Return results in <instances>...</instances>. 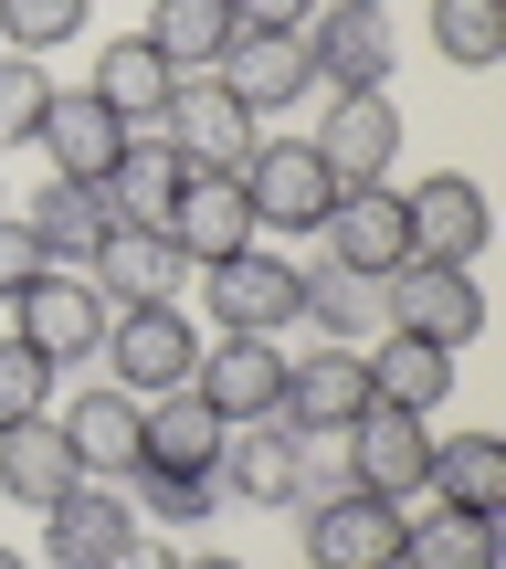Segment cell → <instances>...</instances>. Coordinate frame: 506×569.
<instances>
[{"instance_id": "obj_36", "label": "cell", "mask_w": 506, "mask_h": 569, "mask_svg": "<svg viewBox=\"0 0 506 569\" xmlns=\"http://www.w3.org/2000/svg\"><path fill=\"white\" fill-rule=\"evenodd\" d=\"M32 411H53V369H42L21 338H0V432L32 422Z\"/></svg>"}, {"instance_id": "obj_23", "label": "cell", "mask_w": 506, "mask_h": 569, "mask_svg": "<svg viewBox=\"0 0 506 569\" xmlns=\"http://www.w3.org/2000/svg\"><path fill=\"white\" fill-rule=\"evenodd\" d=\"M11 211H21V232L42 243V264H85V253L106 243V190H85V180L11 190Z\"/></svg>"}, {"instance_id": "obj_43", "label": "cell", "mask_w": 506, "mask_h": 569, "mask_svg": "<svg viewBox=\"0 0 506 569\" xmlns=\"http://www.w3.org/2000/svg\"><path fill=\"white\" fill-rule=\"evenodd\" d=\"M0 211H11V180H0Z\"/></svg>"}, {"instance_id": "obj_29", "label": "cell", "mask_w": 506, "mask_h": 569, "mask_svg": "<svg viewBox=\"0 0 506 569\" xmlns=\"http://www.w3.org/2000/svg\"><path fill=\"white\" fill-rule=\"evenodd\" d=\"M211 486L244 496V507H285V486H296V432H285V422H222Z\"/></svg>"}, {"instance_id": "obj_19", "label": "cell", "mask_w": 506, "mask_h": 569, "mask_svg": "<svg viewBox=\"0 0 506 569\" xmlns=\"http://www.w3.org/2000/svg\"><path fill=\"white\" fill-rule=\"evenodd\" d=\"M85 96H96L127 138H159V127H169V96H180V74H169L138 32H117V42L96 53V84H85Z\"/></svg>"}, {"instance_id": "obj_37", "label": "cell", "mask_w": 506, "mask_h": 569, "mask_svg": "<svg viewBox=\"0 0 506 569\" xmlns=\"http://www.w3.org/2000/svg\"><path fill=\"white\" fill-rule=\"evenodd\" d=\"M138 496H148V517H159V528H201L211 517V475H138Z\"/></svg>"}, {"instance_id": "obj_33", "label": "cell", "mask_w": 506, "mask_h": 569, "mask_svg": "<svg viewBox=\"0 0 506 569\" xmlns=\"http://www.w3.org/2000/svg\"><path fill=\"white\" fill-rule=\"evenodd\" d=\"M96 32V0H0V53H53V42Z\"/></svg>"}, {"instance_id": "obj_16", "label": "cell", "mask_w": 506, "mask_h": 569, "mask_svg": "<svg viewBox=\"0 0 506 569\" xmlns=\"http://www.w3.org/2000/svg\"><path fill=\"white\" fill-rule=\"evenodd\" d=\"M401 201H411V253H423V264H475V253H486V232H496L486 190H475L465 169H433V180L401 190Z\"/></svg>"}, {"instance_id": "obj_32", "label": "cell", "mask_w": 506, "mask_h": 569, "mask_svg": "<svg viewBox=\"0 0 506 569\" xmlns=\"http://www.w3.org/2000/svg\"><path fill=\"white\" fill-rule=\"evenodd\" d=\"M433 53L465 63V74L506 63V0H433Z\"/></svg>"}, {"instance_id": "obj_42", "label": "cell", "mask_w": 506, "mask_h": 569, "mask_svg": "<svg viewBox=\"0 0 506 569\" xmlns=\"http://www.w3.org/2000/svg\"><path fill=\"white\" fill-rule=\"evenodd\" d=\"M0 569H32V559H21V549H0Z\"/></svg>"}, {"instance_id": "obj_12", "label": "cell", "mask_w": 506, "mask_h": 569, "mask_svg": "<svg viewBox=\"0 0 506 569\" xmlns=\"http://www.w3.org/2000/svg\"><path fill=\"white\" fill-rule=\"evenodd\" d=\"M306 148L327 159V180H338V190L390 180V159H401V106H390V96H338L317 127H306Z\"/></svg>"}, {"instance_id": "obj_7", "label": "cell", "mask_w": 506, "mask_h": 569, "mask_svg": "<svg viewBox=\"0 0 506 569\" xmlns=\"http://www.w3.org/2000/svg\"><path fill=\"white\" fill-rule=\"evenodd\" d=\"M201 296H211V317H222V338H285L296 306H306V274L285 264V253H232V264L201 274Z\"/></svg>"}, {"instance_id": "obj_10", "label": "cell", "mask_w": 506, "mask_h": 569, "mask_svg": "<svg viewBox=\"0 0 506 569\" xmlns=\"http://www.w3.org/2000/svg\"><path fill=\"white\" fill-rule=\"evenodd\" d=\"M359 411H369V359H359V348L317 338L306 359H285V401H275L285 432H348Z\"/></svg>"}, {"instance_id": "obj_22", "label": "cell", "mask_w": 506, "mask_h": 569, "mask_svg": "<svg viewBox=\"0 0 506 569\" xmlns=\"http://www.w3.org/2000/svg\"><path fill=\"white\" fill-rule=\"evenodd\" d=\"M180 180H190V169H180V148H169V138H127V159L96 180V190H106V222H127V232H169Z\"/></svg>"}, {"instance_id": "obj_3", "label": "cell", "mask_w": 506, "mask_h": 569, "mask_svg": "<svg viewBox=\"0 0 506 569\" xmlns=\"http://www.w3.org/2000/svg\"><path fill=\"white\" fill-rule=\"evenodd\" d=\"M96 359L117 369V390L159 401V390H190V369H201V338H190V317H180V306H117Z\"/></svg>"}, {"instance_id": "obj_8", "label": "cell", "mask_w": 506, "mask_h": 569, "mask_svg": "<svg viewBox=\"0 0 506 569\" xmlns=\"http://www.w3.org/2000/svg\"><path fill=\"white\" fill-rule=\"evenodd\" d=\"M338 443H348V475H359V496H390V507H411V496H423V465H433V422H423V411L369 401L359 422L338 432Z\"/></svg>"}, {"instance_id": "obj_9", "label": "cell", "mask_w": 506, "mask_h": 569, "mask_svg": "<svg viewBox=\"0 0 506 569\" xmlns=\"http://www.w3.org/2000/svg\"><path fill=\"white\" fill-rule=\"evenodd\" d=\"M317 243H327V264H348V274H390V264L411 253V201H401L390 180H359V190L327 201Z\"/></svg>"}, {"instance_id": "obj_18", "label": "cell", "mask_w": 506, "mask_h": 569, "mask_svg": "<svg viewBox=\"0 0 506 569\" xmlns=\"http://www.w3.org/2000/svg\"><path fill=\"white\" fill-rule=\"evenodd\" d=\"M190 390H201L222 422H275V401H285V348L275 338H222V348H201Z\"/></svg>"}, {"instance_id": "obj_17", "label": "cell", "mask_w": 506, "mask_h": 569, "mask_svg": "<svg viewBox=\"0 0 506 569\" xmlns=\"http://www.w3.org/2000/svg\"><path fill=\"white\" fill-rule=\"evenodd\" d=\"M211 465H222V411L201 390L138 401V475H211Z\"/></svg>"}, {"instance_id": "obj_21", "label": "cell", "mask_w": 506, "mask_h": 569, "mask_svg": "<svg viewBox=\"0 0 506 569\" xmlns=\"http://www.w3.org/2000/svg\"><path fill=\"white\" fill-rule=\"evenodd\" d=\"M359 359H369V401H390V411H423V422H433V411L454 401V348H433V338L380 327Z\"/></svg>"}, {"instance_id": "obj_2", "label": "cell", "mask_w": 506, "mask_h": 569, "mask_svg": "<svg viewBox=\"0 0 506 569\" xmlns=\"http://www.w3.org/2000/svg\"><path fill=\"white\" fill-rule=\"evenodd\" d=\"M380 317L401 327V338H433L465 359L475 338H486V284L475 264H423V253H401V264L380 274Z\"/></svg>"}, {"instance_id": "obj_11", "label": "cell", "mask_w": 506, "mask_h": 569, "mask_svg": "<svg viewBox=\"0 0 506 569\" xmlns=\"http://www.w3.org/2000/svg\"><path fill=\"white\" fill-rule=\"evenodd\" d=\"M211 84H222L244 117H285V106H306V96H317L306 32H232V53L211 63Z\"/></svg>"}, {"instance_id": "obj_5", "label": "cell", "mask_w": 506, "mask_h": 569, "mask_svg": "<svg viewBox=\"0 0 506 569\" xmlns=\"http://www.w3.org/2000/svg\"><path fill=\"white\" fill-rule=\"evenodd\" d=\"M169 148H180V169H211V180H244V159L264 148V117H244V106L222 96L211 74H190L180 96H169Z\"/></svg>"}, {"instance_id": "obj_44", "label": "cell", "mask_w": 506, "mask_h": 569, "mask_svg": "<svg viewBox=\"0 0 506 569\" xmlns=\"http://www.w3.org/2000/svg\"><path fill=\"white\" fill-rule=\"evenodd\" d=\"M369 11H380V0H369Z\"/></svg>"}, {"instance_id": "obj_25", "label": "cell", "mask_w": 506, "mask_h": 569, "mask_svg": "<svg viewBox=\"0 0 506 569\" xmlns=\"http://www.w3.org/2000/svg\"><path fill=\"white\" fill-rule=\"evenodd\" d=\"M423 507H475V517H506V443L496 432H444L423 465Z\"/></svg>"}, {"instance_id": "obj_6", "label": "cell", "mask_w": 506, "mask_h": 569, "mask_svg": "<svg viewBox=\"0 0 506 569\" xmlns=\"http://www.w3.org/2000/svg\"><path fill=\"white\" fill-rule=\"evenodd\" d=\"M401 538H411V507H390V496L306 507V569H401Z\"/></svg>"}, {"instance_id": "obj_4", "label": "cell", "mask_w": 506, "mask_h": 569, "mask_svg": "<svg viewBox=\"0 0 506 569\" xmlns=\"http://www.w3.org/2000/svg\"><path fill=\"white\" fill-rule=\"evenodd\" d=\"M244 201H254V232H317L338 180H327V159L306 138H264L244 159Z\"/></svg>"}, {"instance_id": "obj_26", "label": "cell", "mask_w": 506, "mask_h": 569, "mask_svg": "<svg viewBox=\"0 0 506 569\" xmlns=\"http://www.w3.org/2000/svg\"><path fill=\"white\" fill-rule=\"evenodd\" d=\"M232 32H244V21H232V0H148V32H138V42L190 84V74H211V63L232 53Z\"/></svg>"}, {"instance_id": "obj_28", "label": "cell", "mask_w": 506, "mask_h": 569, "mask_svg": "<svg viewBox=\"0 0 506 569\" xmlns=\"http://www.w3.org/2000/svg\"><path fill=\"white\" fill-rule=\"evenodd\" d=\"M127 528H138V517H127V496H106L96 475H85V486H63L53 507H42V549H53V569H96Z\"/></svg>"}, {"instance_id": "obj_41", "label": "cell", "mask_w": 506, "mask_h": 569, "mask_svg": "<svg viewBox=\"0 0 506 569\" xmlns=\"http://www.w3.org/2000/svg\"><path fill=\"white\" fill-rule=\"evenodd\" d=\"M180 569H244V559H222V549H201V559H180Z\"/></svg>"}, {"instance_id": "obj_38", "label": "cell", "mask_w": 506, "mask_h": 569, "mask_svg": "<svg viewBox=\"0 0 506 569\" xmlns=\"http://www.w3.org/2000/svg\"><path fill=\"white\" fill-rule=\"evenodd\" d=\"M32 274H42V243L21 232V211H0V296H21Z\"/></svg>"}, {"instance_id": "obj_40", "label": "cell", "mask_w": 506, "mask_h": 569, "mask_svg": "<svg viewBox=\"0 0 506 569\" xmlns=\"http://www.w3.org/2000/svg\"><path fill=\"white\" fill-rule=\"evenodd\" d=\"M96 569H180V549H169V538H138V528H127V538H117V549H106Z\"/></svg>"}, {"instance_id": "obj_1", "label": "cell", "mask_w": 506, "mask_h": 569, "mask_svg": "<svg viewBox=\"0 0 506 569\" xmlns=\"http://www.w3.org/2000/svg\"><path fill=\"white\" fill-rule=\"evenodd\" d=\"M106 317H117V306H106L75 264H42L21 296H0V338H21L53 380H63V369H85V359L106 348Z\"/></svg>"}, {"instance_id": "obj_35", "label": "cell", "mask_w": 506, "mask_h": 569, "mask_svg": "<svg viewBox=\"0 0 506 569\" xmlns=\"http://www.w3.org/2000/svg\"><path fill=\"white\" fill-rule=\"evenodd\" d=\"M42 106H53V74H42L32 53H0V148H21L42 127Z\"/></svg>"}, {"instance_id": "obj_20", "label": "cell", "mask_w": 506, "mask_h": 569, "mask_svg": "<svg viewBox=\"0 0 506 569\" xmlns=\"http://www.w3.org/2000/svg\"><path fill=\"white\" fill-rule=\"evenodd\" d=\"M53 432L75 443V465L96 475H138V390H117V380H96V390H75V401L53 411Z\"/></svg>"}, {"instance_id": "obj_24", "label": "cell", "mask_w": 506, "mask_h": 569, "mask_svg": "<svg viewBox=\"0 0 506 569\" xmlns=\"http://www.w3.org/2000/svg\"><path fill=\"white\" fill-rule=\"evenodd\" d=\"M32 138L53 148V180H85V190H96L106 169L127 159V127L106 117L96 96H63V84H53V106H42V127H32Z\"/></svg>"}, {"instance_id": "obj_31", "label": "cell", "mask_w": 506, "mask_h": 569, "mask_svg": "<svg viewBox=\"0 0 506 569\" xmlns=\"http://www.w3.org/2000/svg\"><path fill=\"white\" fill-rule=\"evenodd\" d=\"M401 569H506V528L475 507H423L401 538Z\"/></svg>"}, {"instance_id": "obj_14", "label": "cell", "mask_w": 506, "mask_h": 569, "mask_svg": "<svg viewBox=\"0 0 506 569\" xmlns=\"http://www.w3.org/2000/svg\"><path fill=\"white\" fill-rule=\"evenodd\" d=\"M169 253L180 264H232V253H254V201H244V180H211V169H190L180 180V201H169Z\"/></svg>"}, {"instance_id": "obj_15", "label": "cell", "mask_w": 506, "mask_h": 569, "mask_svg": "<svg viewBox=\"0 0 506 569\" xmlns=\"http://www.w3.org/2000/svg\"><path fill=\"white\" fill-rule=\"evenodd\" d=\"M85 284H96L106 306H180V253H169V232H127V222H106V243L75 264Z\"/></svg>"}, {"instance_id": "obj_27", "label": "cell", "mask_w": 506, "mask_h": 569, "mask_svg": "<svg viewBox=\"0 0 506 569\" xmlns=\"http://www.w3.org/2000/svg\"><path fill=\"white\" fill-rule=\"evenodd\" d=\"M63 486H85V465H75V443L53 432V411H32V422L0 432V496H11V507H32V517H42Z\"/></svg>"}, {"instance_id": "obj_34", "label": "cell", "mask_w": 506, "mask_h": 569, "mask_svg": "<svg viewBox=\"0 0 506 569\" xmlns=\"http://www.w3.org/2000/svg\"><path fill=\"white\" fill-rule=\"evenodd\" d=\"M327 496H359L348 443L338 432H296V486H285V507H327Z\"/></svg>"}, {"instance_id": "obj_13", "label": "cell", "mask_w": 506, "mask_h": 569, "mask_svg": "<svg viewBox=\"0 0 506 569\" xmlns=\"http://www.w3.org/2000/svg\"><path fill=\"white\" fill-rule=\"evenodd\" d=\"M306 63H317V84H338V96H390V21L369 11V0H338V11L306 21Z\"/></svg>"}, {"instance_id": "obj_30", "label": "cell", "mask_w": 506, "mask_h": 569, "mask_svg": "<svg viewBox=\"0 0 506 569\" xmlns=\"http://www.w3.org/2000/svg\"><path fill=\"white\" fill-rule=\"evenodd\" d=\"M306 274V306H296V317L306 327H317V338H338V348H369V338H380V274H348V264H327V253H317V264H296Z\"/></svg>"}, {"instance_id": "obj_39", "label": "cell", "mask_w": 506, "mask_h": 569, "mask_svg": "<svg viewBox=\"0 0 506 569\" xmlns=\"http://www.w3.org/2000/svg\"><path fill=\"white\" fill-rule=\"evenodd\" d=\"M317 11H327V0H232V21H244V32H306Z\"/></svg>"}]
</instances>
